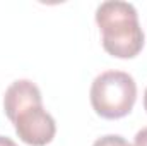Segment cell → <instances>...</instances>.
I'll return each mask as SVG.
<instances>
[{"instance_id":"cell-1","label":"cell","mask_w":147,"mask_h":146,"mask_svg":"<svg viewBox=\"0 0 147 146\" xmlns=\"http://www.w3.org/2000/svg\"><path fill=\"white\" fill-rule=\"evenodd\" d=\"M96 23L103 35V48L116 59H134L144 48V31L137 9L121 0H108L98 5Z\"/></svg>"},{"instance_id":"cell-2","label":"cell","mask_w":147,"mask_h":146,"mask_svg":"<svg viewBox=\"0 0 147 146\" xmlns=\"http://www.w3.org/2000/svg\"><path fill=\"white\" fill-rule=\"evenodd\" d=\"M89 96L99 117L116 120L132 112L137 100V84L128 72L105 71L94 77Z\"/></svg>"},{"instance_id":"cell-3","label":"cell","mask_w":147,"mask_h":146,"mask_svg":"<svg viewBox=\"0 0 147 146\" xmlns=\"http://www.w3.org/2000/svg\"><path fill=\"white\" fill-rule=\"evenodd\" d=\"M16 134L29 146L50 145L57 134L55 119L43 108V103H34L22 108L12 120Z\"/></svg>"},{"instance_id":"cell-4","label":"cell","mask_w":147,"mask_h":146,"mask_svg":"<svg viewBox=\"0 0 147 146\" xmlns=\"http://www.w3.org/2000/svg\"><path fill=\"white\" fill-rule=\"evenodd\" d=\"M34 103H43V96L39 88L29 79L14 81L3 95V110L9 120H12L22 108Z\"/></svg>"},{"instance_id":"cell-5","label":"cell","mask_w":147,"mask_h":146,"mask_svg":"<svg viewBox=\"0 0 147 146\" xmlns=\"http://www.w3.org/2000/svg\"><path fill=\"white\" fill-rule=\"evenodd\" d=\"M92 146H134L130 145L123 136H120V134H106V136H101V138H98Z\"/></svg>"},{"instance_id":"cell-6","label":"cell","mask_w":147,"mask_h":146,"mask_svg":"<svg viewBox=\"0 0 147 146\" xmlns=\"http://www.w3.org/2000/svg\"><path fill=\"white\" fill-rule=\"evenodd\" d=\"M134 146H147V127L140 129L137 134H135V139H134Z\"/></svg>"},{"instance_id":"cell-7","label":"cell","mask_w":147,"mask_h":146,"mask_svg":"<svg viewBox=\"0 0 147 146\" xmlns=\"http://www.w3.org/2000/svg\"><path fill=\"white\" fill-rule=\"evenodd\" d=\"M0 146H17V143L7 136H0Z\"/></svg>"},{"instance_id":"cell-8","label":"cell","mask_w":147,"mask_h":146,"mask_svg":"<svg viewBox=\"0 0 147 146\" xmlns=\"http://www.w3.org/2000/svg\"><path fill=\"white\" fill-rule=\"evenodd\" d=\"M144 108L147 112V88H146V93H144Z\"/></svg>"}]
</instances>
